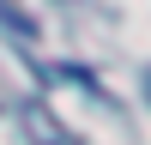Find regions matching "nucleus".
<instances>
[{
  "mask_svg": "<svg viewBox=\"0 0 151 145\" xmlns=\"http://www.w3.org/2000/svg\"><path fill=\"white\" fill-rule=\"evenodd\" d=\"M145 91H151V72H145Z\"/></svg>",
  "mask_w": 151,
  "mask_h": 145,
  "instance_id": "obj_1",
  "label": "nucleus"
}]
</instances>
